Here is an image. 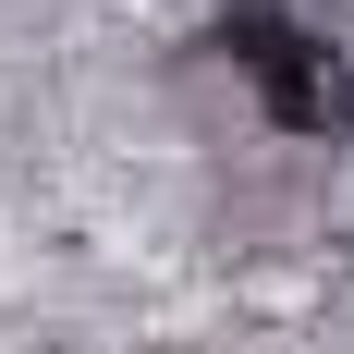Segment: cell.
Listing matches in <instances>:
<instances>
[{
  "mask_svg": "<svg viewBox=\"0 0 354 354\" xmlns=\"http://www.w3.org/2000/svg\"><path fill=\"white\" fill-rule=\"evenodd\" d=\"M220 62L245 73V98L269 110L281 135H342V122H354V73H342V49H330L306 12H281V0H232Z\"/></svg>",
  "mask_w": 354,
  "mask_h": 354,
  "instance_id": "1",
  "label": "cell"
}]
</instances>
